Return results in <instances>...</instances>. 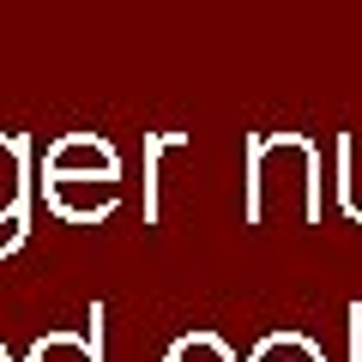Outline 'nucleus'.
Listing matches in <instances>:
<instances>
[{
  "label": "nucleus",
  "instance_id": "nucleus-2",
  "mask_svg": "<svg viewBox=\"0 0 362 362\" xmlns=\"http://www.w3.org/2000/svg\"><path fill=\"white\" fill-rule=\"evenodd\" d=\"M30 362H103L97 338H78V332H49L30 344Z\"/></svg>",
  "mask_w": 362,
  "mask_h": 362
},
{
  "label": "nucleus",
  "instance_id": "nucleus-3",
  "mask_svg": "<svg viewBox=\"0 0 362 362\" xmlns=\"http://www.w3.org/2000/svg\"><path fill=\"white\" fill-rule=\"evenodd\" d=\"M247 362H326V356H320V344L302 338V332H272V338H259V344H254V356H247Z\"/></svg>",
  "mask_w": 362,
  "mask_h": 362
},
{
  "label": "nucleus",
  "instance_id": "nucleus-5",
  "mask_svg": "<svg viewBox=\"0 0 362 362\" xmlns=\"http://www.w3.org/2000/svg\"><path fill=\"white\" fill-rule=\"evenodd\" d=\"M169 362H235V350L223 338H211V332H187V338H175Z\"/></svg>",
  "mask_w": 362,
  "mask_h": 362
},
{
  "label": "nucleus",
  "instance_id": "nucleus-1",
  "mask_svg": "<svg viewBox=\"0 0 362 362\" xmlns=\"http://www.w3.org/2000/svg\"><path fill=\"white\" fill-rule=\"evenodd\" d=\"M115 175H121V157L97 133H66L49 151V181H109L115 187Z\"/></svg>",
  "mask_w": 362,
  "mask_h": 362
},
{
  "label": "nucleus",
  "instance_id": "nucleus-4",
  "mask_svg": "<svg viewBox=\"0 0 362 362\" xmlns=\"http://www.w3.org/2000/svg\"><path fill=\"white\" fill-rule=\"evenodd\" d=\"M18 199H25V151L13 139H0V211L13 218Z\"/></svg>",
  "mask_w": 362,
  "mask_h": 362
},
{
  "label": "nucleus",
  "instance_id": "nucleus-6",
  "mask_svg": "<svg viewBox=\"0 0 362 362\" xmlns=\"http://www.w3.org/2000/svg\"><path fill=\"white\" fill-rule=\"evenodd\" d=\"M0 362H13V356H6V344H0Z\"/></svg>",
  "mask_w": 362,
  "mask_h": 362
}]
</instances>
